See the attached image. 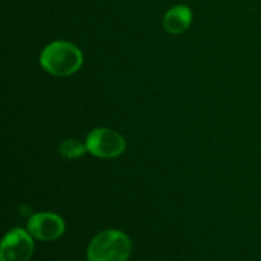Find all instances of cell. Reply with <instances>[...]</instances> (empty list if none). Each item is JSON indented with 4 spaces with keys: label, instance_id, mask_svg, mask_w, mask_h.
I'll return each mask as SVG.
<instances>
[{
    "label": "cell",
    "instance_id": "8992f818",
    "mask_svg": "<svg viewBox=\"0 0 261 261\" xmlns=\"http://www.w3.org/2000/svg\"><path fill=\"white\" fill-rule=\"evenodd\" d=\"M193 14L186 5H176L166 13L163 18V27L171 35H180L185 32L191 24Z\"/></svg>",
    "mask_w": 261,
    "mask_h": 261
},
{
    "label": "cell",
    "instance_id": "52a82bcc",
    "mask_svg": "<svg viewBox=\"0 0 261 261\" xmlns=\"http://www.w3.org/2000/svg\"><path fill=\"white\" fill-rule=\"evenodd\" d=\"M59 152L68 160H75V158L82 157L87 152V147L78 139H66L60 144Z\"/></svg>",
    "mask_w": 261,
    "mask_h": 261
},
{
    "label": "cell",
    "instance_id": "7a4b0ae2",
    "mask_svg": "<svg viewBox=\"0 0 261 261\" xmlns=\"http://www.w3.org/2000/svg\"><path fill=\"white\" fill-rule=\"evenodd\" d=\"M130 252L129 237L117 229H107L92 240L87 256L88 261H127Z\"/></svg>",
    "mask_w": 261,
    "mask_h": 261
},
{
    "label": "cell",
    "instance_id": "6da1fadb",
    "mask_svg": "<svg viewBox=\"0 0 261 261\" xmlns=\"http://www.w3.org/2000/svg\"><path fill=\"white\" fill-rule=\"evenodd\" d=\"M40 63L47 73L55 76H69L79 70L83 64V54L75 45L66 41H56L43 48Z\"/></svg>",
    "mask_w": 261,
    "mask_h": 261
},
{
    "label": "cell",
    "instance_id": "5b68a950",
    "mask_svg": "<svg viewBox=\"0 0 261 261\" xmlns=\"http://www.w3.org/2000/svg\"><path fill=\"white\" fill-rule=\"evenodd\" d=\"M27 231L35 239L41 241H54L65 231V222L60 216L54 213L33 214L27 223Z\"/></svg>",
    "mask_w": 261,
    "mask_h": 261
},
{
    "label": "cell",
    "instance_id": "3957f363",
    "mask_svg": "<svg viewBox=\"0 0 261 261\" xmlns=\"http://www.w3.org/2000/svg\"><path fill=\"white\" fill-rule=\"evenodd\" d=\"M87 152L98 158H115L122 154L126 148L124 137L107 127L92 130L86 139Z\"/></svg>",
    "mask_w": 261,
    "mask_h": 261
},
{
    "label": "cell",
    "instance_id": "277c9868",
    "mask_svg": "<svg viewBox=\"0 0 261 261\" xmlns=\"http://www.w3.org/2000/svg\"><path fill=\"white\" fill-rule=\"evenodd\" d=\"M33 254V240L30 232L14 228L3 239L0 261H28Z\"/></svg>",
    "mask_w": 261,
    "mask_h": 261
}]
</instances>
